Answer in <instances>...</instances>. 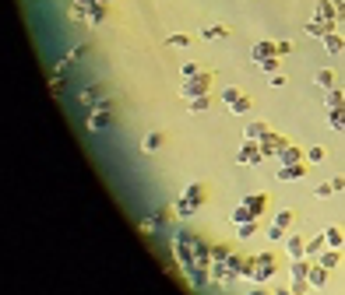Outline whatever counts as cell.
<instances>
[{"label": "cell", "instance_id": "cell-16", "mask_svg": "<svg viewBox=\"0 0 345 295\" xmlns=\"http://www.w3.org/2000/svg\"><path fill=\"white\" fill-rule=\"evenodd\" d=\"M190 215H194V204H190V201L183 197V201L176 204V218H190Z\"/></svg>", "mask_w": 345, "mask_h": 295}, {"label": "cell", "instance_id": "cell-4", "mask_svg": "<svg viewBox=\"0 0 345 295\" xmlns=\"http://www.w3.org/2000/svg\"><path fill=\"white\" fill-rule=\"evenodd\" d=\"M324 242H328L331 250H342V246H345V235H342V228H335V225H331V228H324Z\"/></svg>", "mask_w": 345, "mask_h": 295}, {"label": "cell", "instance_id": "cell-21", "mask_svg": "<svg viewBox=\"0 0 345 295\" xmlns=\"http://www.w3.org/2000/svg\"><path fill=\"white\" fill-rule=\"evenodd\" d=\"M268 239H272V242H282V239H285V228H282V225H272V228H268Z\"/></svg>", "mask_w": 345, "mask_h": 295}, {"label": "cell", "instance_id": "cell-22", "mask_svg": "<svg viewBox=\"0 0 345 295\" xmlns=\"http://www.w3.org/2000/svg\"><path fill=\"white\" fill-rule=\"evenodd\" d=\"M331 193H335V190H331V183H321V186L314 190V197H317V201H324V197H331Z\"/></svg>", "mask_w": 345, "mask_h": 295}, {"label": "cell", "instance_id": "cell-26", "mask_svg": "<svg viewBox=\"0 0 345 295\" xmlns=\"http://www.w3.org/2000/svg\"><path fill=\"white\" fill-rule=\"evenodd\" d=\"M275 295H292V288H282V292H275Z\"/></svg>", "mask_w": 345, "mask_h": 295}, {"label": "cell", "instance_id": "cell-17", "mask_svg": "<svg viewBox=\"0 0 345 295\" xmlns=\"http://www.w3.org/2000/svg\"><path fill=\"white\" fill-rule=\"evenodd\" d=\"M254 232H257V225H254V221H243V225L236 228V235H240V239H250Z\"/></svg>", "mask_w": 345, "mask_h": 295}, {"label": "cell", "instance_id": "cell-24", "mask_svg": "<svg viewBox=\"0 0 345 295\" xmlns=\"http://www.w3.org/2000/svg\"><path fill=\"white\" fill-rule=\"evenodd\" d=\"M331 190L342 193V190H345V176H335V179H331Z\"/></svg>", "mask_w": 345, "mask_h": 295}, {"label": "cell", "instance_id": "cell-10", "mask_svg": "<svg viewBox=\"0 0 345 295\" xmlns=\"http://www.w3.org/2000/svg\"><path fill=\"white\" fill-rule=\"evenodd\" d=\"M324 246H328V242H324V232H321L317 239H310V242H306V257H321V253H324Z\"/></svg>", "mask_w": 345, "mask_h": 295}, {"label": "cell", "instance_id": "cell-13", "mask_svg": "<svg viewBox=\"0 0 345 295\" xmlns=\"http://www.w3.org/2000/svg\"><path fill=\"white\" fill-rule=\"evenodd\" d=\"M306 274H310V267L303 260H292V281H306Z\"/></svg>", "mask_w": 345, "mask_h": 295}, {"label": "cell", "instance_id": "cell-12", "mask_svg": "<svg viewBox=\"0 0 345 295\" xmlns=\"http://www.w3.org/2000/svg\"><path fill=\"white\" fill-rule=\"evenodd\" d=\"M233 221H236V225H243V221H254V211H250L247 204H240V208L233 211Z\"/></svg>", "mask_w": 345, "mask_h": 295}, {"label": "cell", "instance_id": "cell-7", "mask_svg": "<svg viewBox=\"0 0 345 295\" xmlns=\"http://www.w3.org/2000/svg\"><path fill=\"white\" fill-rule=\"evenodd\" d=\"M338 260H342V257H338V250L324 246V253H321V267H328V271H331V267H338Z\"/></svg>", "mask_w": 345, "mask_h": 295}, {"label": "cell", "instance_id": "cell-14", "mask_svg": "<svg viewBox=\"0 0 345 295\" xmlns=\"http://www.w3.org/2000/svg\"><path fill=\"white\" fill-rule=\"evenodd\" d=\"M159 148H162V134H148V137H144V151H148V155L159 151Z\"/></svg>", "mask_w": 345, "mask_h": 295}, {"label": "cell", "instance_id": "cell-19", "mask_svg": "<svg viewBox=\"0 0 345 295\" xmlns=\"http://www.w3.org/2000/svg\"><path fill=\"white\" fill-rule=\"evenodd\" d=\"M243 204H247V208H250V211H261V208H264V204H268V197H264V193H261V197H250V201H243Z\"/></svg>", "mask_w": 345, "mask_h": 295}, {"label": "cell", "instance_id": "cell-23", "mask_svg": "<svg viewBox=\"0 0 345 295\" xmlns=\"http://www.w3.org/2000/svg\"><path fill=\"white\" fill-rule=\"evenodd\" d=\"M208 109V99H198V102H190V113H205Z\"/></svg>", "mask_w": 345, "mask_h": 295}, {"label": "cell", "instance_id": "cell-25", "mask_svg": "<svg viewBox=\"0 0 345 295\" xmlns=\"http://www.w3.org/2000/svg\"><path fill=\"white\" fill-rule=\"evenodd\" d=\"M250 295H272V292H264V288H254V292H250Z\"/></svg>", "mask_w": 345, "mask_h": 295}, {"label": "cell", "instance_id": "cell-20", "mask_svg": "<svg viewBox=\"0 0 345 295\" xmlns=\"http://www.w3.org/2000/svg\"><path fill=\"white\" fill-rule=\"evenodd\" d=\"M275 225L289 228V225H292V211H289V208H285V211H278V215H275Z\"/></svg>", "mask_w": 345, "mask_h": 295}, {"label": "cell", "instance_id": "cell-5", "mask_svg": "<svg viewBox=\"0 0 345 295\" xmlns=\"http://www.w3.org/2000/svg\"><path fill=\"white\" fill-rule=\"evenodd\" d=\"M225 102H229L233 113H247V109H250V102H247L243 95H236V91H225Z\"/></svg>", "mask_w": 345, "mask_h": 295}, {"label": "cell", "instance_id": "cell-8", "mask_svg": "<svg viewBox=\"0 0 345 295\" xmlns=\"http://www.w3.org/2000/svg\"><path fill=\"white\" fill-rule=\"evenodd\" d=\"M299 158H303L299 148H282V158H278V162H282V165H299Z\"/></svg>", "mask_w": 345, "mask_h": 295}, {"label": "cell", "instance_id": "cell-9", "mask_svg": "<svg viewBox=\"0 0 345 295\" xmlns=\"http://www.w3.org/2000/svg\"><path fill=\"white\" fill-rule=\"evenodd\" d=\"M299 176H303V165H282V169H278V179H282V183H285V179H299Z\"/></svg>", "mask_w": 345, "mask_h": 295}, {"label": "cell", "instance_id": "cell-6", "mask_svg": "<svg viewBox=\"0 0 345 295\" xmlns=\"http://www.w3.org/2000/svg\"><path fill=\"white\" fill-rule=\"evenodd\" d=\"M109 123H113V116H109V113H92V120H88V127H92V130H106Z\"/></svg>", "mask_w": 345, "mask_h": 295}, {"label": "cell", "instance_id": "cell-11", "mask_svg": "<svg viewBox=\"0 0 345 295\" xmlns=\"http://www.w3.org/2000/svg\"><path fill=\"white\" fill-rule=\"evenodd\" d=\"M187 201L198 208V204L205 201V186H201V183H190V190H187Z\"/></svg>", "mask_w": 345, "mask_h": 295}, {"label": "cell", "instance_id": "cell-15", "mask_svg": "<svg viewBox=\"0 0 345 295\" xmlns=\"http://www.w3.org/2000/svg\"><path fill=\"white\" fill-rule=\"evenodd\" d=\"M264 130H268L264 123H250V127H247V141H257V137H264Z\"/></svg>", "mask_w": 345, "mask_h": 295}, {"label": "cell", "instance_id": "cell-2", "mask_svg": "<svg viewBox=\"0 0 345 295\" xmlns=\"http://www.w3.org/2000/svg\"><path fill=\"white\" fill-rule=\"evenodd\" d=\"M306 281H310V288H324V285H328V267L314 264V267H310V274H306Z\"/></svg>", "mask_w": 345, "mask_h": 295}, {"label": "cell", "instance_id": "cell-3", "mask_svg": "<svg viewBox=\"0 0 345 295\" xmlns=\"http://www.w3.org/2000/svg\"><path fill=\"white\" fill-rule=\"evenodd\" d=\"M261 155H264L261 148L247 144V148H243V151H240V158H236V162H240V165H257V162H261Z\"/></svg>", "mask_w": 345, "mask_h": 295}, {"label": "cell", "instance_id": "cell-18", "mask_svg": "<svg viewBox=\"0 0 345 295\" xmlns=\"http://www.w3.org/2000/svg\"><path fill=\"white\" fill-rule=\"evenodd\" d=\"M324 155H328L324 148H310V151H306V162H314V165H317V162H324Z\"/></svg>", "mask_w": 345, "mask_h": 295}, {"label": "cell", "instance_id": "cell-1", "mask_svg": "<svg viewBox=\"0 0 345 295\" xmlns=\"http://www.w3.org/2000/svg\"><path fill=\"white\" fill-rule=\"evenodd\" d=\"M285 253H289L292 260H303V257H306V239H299V235H289V239H285Z\"/></svg>", "mask_w": 345, "mask_h": 295}]
</instances>
